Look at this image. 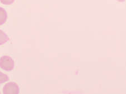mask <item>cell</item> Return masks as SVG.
<instances>
[{
    "label": "cell",
    "instance_id": "8992f818",
    "mask_svg": "<svg viewBox=\"0 0 126 94\" xmlns=\"http://www.w3.org/2000/svg\"><path fill=\"white\" fill-rule=\"evenodd\" d=\"M1 2L5 5H10L13 4L15 0H0Z\"/></svg>",
    "mask_w": 126,
    "mask_h": 94
},
{
    "label": "cell",
    "instance_id": "5b68a950",
    "mask_svg": "<svg viewBox=\"0 0 126 94\" xmlns=\"http://www.w3.org/2000/svg\"><path fill=\"white\" fill-rule=\"evenodd\" d=\"M8 80H9V77L8 76L0 71V84L5 83Z\"/></svg>",
    "mask_w": 126,
    "mask_h": 94
},
{
    "label": "cell",
    "instance_id": "7a4b0ae2",
    "mask_svg": "<svg viewBox=\"0 0 126 94\" xmlns=\"http://www.w3.org/2000/svg\"><path fill=\"white\" fill-rule=\"evenodd\" d=\"M20 93V89L18 85L14 82H10L4 86L3 93L5 94H17Z\"/></svg>",
    "mask_w": 126,
    "mask_h": 94
},
{
    "label": "cell",
    "instance_id": "3957f363",
    "mask_svg": "<svg viewBox=\"0 0 126 94\" xmlns=\"http://www.w3.org/2000/svg\"><path fill=\"white\" fill-rule=\"evenodd\" d=\"M7 12L2 7H0V25H2L7 21Z\"/></svg>",
    "mask_w": 126,
    "mask_h": 94
},
{
    "label": "cell",
    "instance_id": "277c9868",
    "mask_svg": "<svg viewBox=\"0 0 126 94\" xmlns=\"http://www.w3.org/2000/svg\"><path fill=\"white\" fill-rule=\"evenodd\" d=\"M9 40V37L3 31L0 30V45L5 44Z\"/></svg>",
    "mask_w": 126,
    "mask_h": 94
},
{
    "label": "cell",
    "instance_id": "6da1fadb",
    "mask_svg": "<svg viewBox=\"0 0 126 94\" xmlns=\"http://www.w3.org/2000/svg\"><path fill=\"white\" fill-rule=\"evenodd\" d=\"M14 61L11 57L3 56L0 58V67L3 70L11 71L14 69Z\"/></svg>",
    "mask_w": 126,
    "mask_h": 94
},
{
    "label": "cell",
    "instance_id": "52a82bcc",
    "mask_svg": "<svg viewBox=\"0 0 126 94\" xmlns=\"http://www.w3.org/2000/svg\"><path fill=\"white\" fill-rule=\"evenodd\" d=\"M117 1L119 2H123L125 1V0H117Z\"/></svg>",
    "mask_w": 126,
    "mask_h": 94
}]
</instances>
